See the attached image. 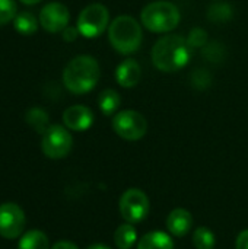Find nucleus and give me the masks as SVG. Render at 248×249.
<instances>
[{
  "label": "nucleus",
  "instance_id": "f03ea898",
  "mask_svg": "<svg viewBox=\"0 0 248 249\" xmlns=\"http://www.w3.org/2000/svg\"><path fill=\"white\" fill-rule=\"evenodd\" d=\"M99 76V64L92 55H77L64 67L63 83L72 93L83 95L96 86Z\"/></svg>",
  "mask_w": 248,
  "mask_h": 249
},
{
  "label": "nucleus",
  "instance_id": "5701e85b",
  "mask_svg": "<svg viewBox=\"0 0 248 249\" xmlns=\"http://www.w3.org/2000/svg\"><path fill=\"white\" fill-rule=\"evenodd\" d=\"M187 44L190 48H203L208 44V32L203 28H193L189 34Z\"/></svg>",
  "mask_w": 248,
  "mask_h": 249
},
{
  "label": "nucleus",
  "instance_id": "6e6552de",
  "mask_svg": "<svg viewBox=\"0 0 248 249\" xmlns=\"http://www.w3.org/2000/svg\"><path fill=\"white\" fill-rule=\"evenodd\" d=\"M73 146L72 134L63 125L54 124L47 128L42 134L41 149L42 153L50 159H63L66 158Z\"/></svg>",
  "mask_w": 248,
  "mask_h": 249
},
{
  "label": "nucleus",
  "instance_id": "f8f14e48",
  "mask_svg": "<svg viewBox=\"0 0 248 249\" xmlns=\"http://www.w3.org/2000/svg\"><path fill=\"white\" fill-rule=\"evenodd\" d=\"M142 69L139 63L133 58H127L121 61L115 69V80L123 88H133L140 82Z\"/></svg>",
  "mask_w": 248,
  "mask_h": 249
},
{
  "label": "nucleus",
  "instance_id": "9d476101",
  "mask_svg": "<svg viewBox=\"0 0 248 249\" xmlns=\"http://www.w3.org/2000/svg\"><path fill=\"white\" fill-rule=\"evenodd\" d=\"M69 19H70L69 9L63 3H58V1H51L45 4L39 12L41 26L51 34L60 32L64 28H67Z\"/></svg>",
  "mask_w": 248,
  "mask_h": 249
},
{
  "label": "nucleus",
  "instance_id": "20e7f679",
  "mask_svg": "<svg viewBox=\"0 0 248 249\" xmlns=\"http://www.w3.org/2000/svg\"><path fill=\"white\" fill-rule=\"evenodd\" d=\"M181 15L178 7L167 0H158L146 4L140 12V20L146 29L156 34H164L175 29Z\"/></svg>",
  "mask_w": 248,
  "mask_h": 249
},
{
  "label": "nucleus",
  "instance_id": "cd10ccee",
  "mask_svg": "<svg viewBox=\"0 0 248 249\" xmlns=\"http://www.w3.org/2000/svg\"><path fill=\"white\" fill-rule=\"evenodd\" d=\"M23 4H37V3H39L41 0H20Z\"/></svg>",
  "mask_w": 248,
  "mask_h": 249
},
{
  "label": "nucleus",
  "instance_id": "f257e3e1",
  "mask_svg": "<svg viewBox=\"0 0 248 249\" xmlns=\"http://www.w3.org/2000/svg\"><path fill=\"white\" fill-rule=\"evenodd\" d=\"M151 57L158 70L174 73L190 61V47L187 39L180 35H165L155 42Z\"/></svg>",
  "mask_w": 248,
  "mask_h": 249
},
{
  "label": "nucleus",
  "instance_id": "4be33fe9",
  "mask_svg": "<svg viewBox=\"0 0 248 249\" xmlns=\"http://www.w3.org/2000/svg\"><path fill=\"white\" fill-rule=\"evenodd\" d=\"M18 7L13 0H0V26L16 18Z\"/></svg>",
  "mask_w": 248,
  "mask_h": 249
},
{
  "label": "nucleus",
  "instance_id": "423d86ee",
  "mask_svg": "<svg viewBox=\"0 0 248 249\" xmlns=\"http://www.w3.org/2000/svg\"><path fill=\"white\" fill-rule=\"evenodd\" d=\"M108 23V9L101 3H92L86 6L77 18V29L85 38H96L102 35Z\"/></svg>",
  "mask_w": 248,
  "mask_h": 249
},
{
  "label": "nucleus",
  "instance_id": "1a4fd4ad",
  "mask_svg": "<svg viewBox=\"0 0 248 249\" xmlns=\"http://www.w3.org/2000/svg\"><path fill=\"white\" fill-rule=\"evenodd\" d=\"M25 223V213L18 204H0V236L4 239H16L23 232Z\"/></svg>",
  "mask_w": 248,
  "mask_h": 249
},
{
  "label": "nucleus",
  "instance_id": "412c9836",
  "mask_svg": "<svg viewBox=\"0 0 248 249\" xmlns=\"http://www.w3.org/2000/svg\"><path fill=\"white\" fill-rule=\"evenodd\" d=\"M231 16H232V9L227 3H216L212 7H209V12H208V19L216 23L227 22Z\"/></svg>",
  "mask_w": 248,
  "mask_h": 249
},
{
  "label": "nucleus",
  "instance_id": "4468645a",
  "mask_svg": "<svg viewBox=\"0 0 248 249\" xmlns=\"http://www.w3.org/2000/svg\"><path fill=\"white\" fill-rule=\"evenodd\" d=\"M137 249H174V241L165 232H149L139 239Z\"/></svg>",
  "mask_w": 248,
  "mask_h": 249
},
{
  "label": "nucleus",
  "instance_id": "b1692460",
  "mask_svg": "<svg viewBox=\"0 0 248 249\" xmlns=\"http://www.w3.org/2000/svg\"><path fill=\"white\" fill-rule=\"evenodd\" d=\"M80 32H79V29L77 28H73V26H67V28H64L63 29V39L64 41H67V42H72V41H75L76 38H77V35H79Z\"/></svg>",
  "mask_w": 248,
  "mask_h": 249
},
{
  "label": "nucleus",
  "instance_id": "39448f33",
  "mask_svg": "<svg viewBox=\"0 0 248 249\" xmlns=\"http://www.w3.org/2000/svg\"><path fill=\"white\" fill-rule=\"evenodd\" d=\"M118 209L121 217L127 223H140L148 217L151 212V203L148 196L142 190L130 188L126 190L120 197Z\"/></svg>",
  "mask_w": 248,
  "mask_h": 249
},
{
  "label": "nucleus",
  "instance_id": "f3484780",
  "mask_svg": "<svg viewBox=\"0 0 248 249\" xmlns=\"http://www.w3.org/2000/svg\"><path fill=\"white\" fill-rule=\"evenodd\" d=\"M136 241H137V232L132 226V223L121 225L114 232V244L118 249H130L136 244Z\"/></svg>",
  "mask_w": 248,
  "mask_h": 249
},
{
  "label": "nucleus",
  "instance_id": "aec40b11",
  "mask_svg": "<svg viewBox=\"0 0 248 249\" xmlns=\"http://www.w3.org/2000/svg\"><path fill=\"white\" fill-rule=\"evenodd\" d=\"M193 244L196 249H213L216 244L215 233L206 226H200L193 233Z\"/></svg>",
  "mask_w": 248,
  "mask_h": 249
},
{
  "label": "nucleus",
  "instance_id": "dca6fc26",
  "mask_svg": "<svg viewBox=\"0 0 248 249\" xmlns=\"http://www.w3.org/2000/svg\"><path fill=\"white\" fill-rule=\"evenodd\" d=\"M121 104V98L117 90L114 89H105L98 96V105L104 115H113L118 109Z\"/></svg>",
  "mask_w": 248,
  "mask_h": 249
},
{
  "label": "nucleus",
  "instance_id": "0eeeda50",
  "mask_svg": "<svg viewBox=\"0 0 248 249\" xmlns=\"http://www.w3.org/2000/svg\"><path fill=\"white\" fill-rule=\"evenodd\" d=\"M113 130L115 134L124 140L136 142L140 140L148 131V121L146 118L133 109L120 111L113 118Z\"/></svg>",
  "mask_w": 248,
  "mask_h": 249
},
{
  "label": "nucleus",
  "instance_id": "ddd939ff",
  "mask_svg": "<svg viewBox=\"0 0 248 249\" xmlns=\"http://www.w3.org/2000/svg\"><path fill=\"white\" fill-rule=\"evenodd\" d=\"M193 226L191 213L186 209H175L167 217V229L172 236H186Z\"/></svg>",
  "mask_w": 248,
  "mask_h": 249
},
{
  "label": "nucleus",
  "instance_id": "2eb2a0df",
  "mask_svg": "<svg viewBox=\"0 0 248 249\" xmlns=\"http://www.w3.org/2000/svg\"><path fill=\"white\" fill-rule=\"evenodd\" d=\"M18 249H50V242L44 232L29 231L20 238Z\"/></svg>",
  "mask_w": 248,
  "mask_h": 249
},
{
  "label": "nucleus",
  "instance_id": "a211bd4d",
  "mask_svg": "<svg viewBox=\"0 0 248 249\" xmlns=\"http://www.w3.org/2000/svg\"><path fill=\"white\" fill-rule=\"evenodd\" d=\"M38 23L39 22L37 20V18L31 12H20L13 19L15 29L19 34H22V35H32V34H35L37 29H38Z\"/></svg>",
  "mask_w": 248,
  "mask_h": 249
},
{
  "label": "nucleus",
  "instance_id": "7ed1b4c3",
  "mask_svg": "<svg viewBox=\"0 0 248 249\" xmlns=\"http://www.w3.org/2000/svg\"><path fill=\"white\" fill-rule=\"evenodd\" d=\"M108 38L115 51L120 54H132L139 50L143 34L140 23L134 18L123 15L110 23Z\"/></svg>",
  "mask_w": 248,
  "mask_h": 249
},
{
  "label": "nucleus",
  "instance_id": "393cba45",
  "mask_svg": "<svg viewBox=\"0 0 248 249\" xmlns=\"http://www.w3.org/2000/svg\"><path fill=\"white\" fill-rule=\"evenodd\" d=\"M235 249H248V229L238 235L237 242H235Z\"/></svg>",
  "mask_w": 248,
  "mask_h": 249
},
{
  "label": "nucleus",
  "instance_id": "a878e982",
  "mask_svg": "<svg viewBox=\"0 0 248 249\" xmlns=\"http://www.w3.org/2000/svg\"><path fill=\"white\" fill-rule=\"evenodd\" d=\"M51 249H79L75 244L69 242V241H60L57 244H54V247Z\"/></svg>",
  "mask_w": 248,
  "mask_h": 249
},
{
  "label": "nucleus",
  "instance_id": "9b49d317",
  "mask_svg": "<svg viewBox=\"0 0 248 249\" xmlns=\"http://www.w3.org/2000/svg\"><path fill=\"white\" fill-rule=\"evenodd\" d=\"M63 123L69 130L85 131L94 124V114L88 107L73 105L63 112Z\"/></svg>",
  "mask_w": 248,
  "mask_h": 249
},
{
  "label": "nucleus",
  "instance_id": "bb28decb",
  "mask_svg": "<svg viewBox=\"0 0 248 249\" xmlns=\"http://www.w3.org/2000/svg\"><path fill=\"white\" fill-rule=\"evenodd\" d=\"M86 249H111V248H108V247H105V245H101V244H95V245L88 247Z\"/></svg>",
  "mask_w": 248,
  "mask_h": 249
},
{
  "label": "nucleus",
  "instance_id": "6ab92c4d",
  "mask_svg": "<svg viewBox=\"0 0 248 249\" xmlns=\"http://www.w3.org/2000/svg\"><path fill=\"white\" fill-rule=\"evenodd\" d=\"M25 120L39 134H44L47 131V128L50 127L48 114L44 109H41V108H31V109H28Z\"/></svg>",
  "mask_w": 248,
  "mask_h": 249
}]
</instances>
